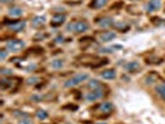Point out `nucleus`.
I'll return each mask as SVG.
<instances>
[{
    "label": "nucleus",
    "mask_w": 165,
    "mask_h": 124,
    "mask_svg": "<svg viewBox=\"0 0 165 124\" xmlns=\"http://www.w3.org/2000/svg\"><path fill=\"white\" fill-rule=\"evenodd\" d=\"M90 78V76H88L87 73H77L73 77H71L68 81L65 82V87H75V86H78L80 83L85 82L86 80H88Z\"/></svg>",
    "instance_id": "obj_1"
},
{
    "label": "nucleus",
    "mask_w": 165,
    "mask_h": 124,
    "mask_svg": "<svg viewBox=\"0 0 165 124\" xmlns=\"http://www.w3.org/2000/svg\"><path fill=\"white\" fill-rule=\"evenodd\" d=\"M5 47L10 52H16V51H20L25 47V42L21 40H9L5 44Z\"/></svg>",
    "instance_id": "obj_2"
},
{
    "label": "nucleus",
    "mask_w": 165,
    "mask_h": 124,
    "mask_svg": "<svg viewBox=\"0 0 165 124\" xmlns=\"http://www.w3.org/2000/svg\"><path fill=\"white\" fill-rule=\"evenodd\" d=\"M88 24L85 21H77V22H72L67 25V30L68 31H75V32H85L88 30Z\"/></svg>",
    "instance_id": "obj_3"
},
{
    "label": "nucleus",
    "mask_w": 165,
    "mask_h": 124,
    "mask_svg": "<svg viewBox=\"0 0 165 124\" xmlns=\"http://www.w3.org/2000/svg\"><path fill=\"white\" fill-rule=\"evenodd\" d=\"M104 97V92L102 89H92L91 92H88L86 96H85V99L87 102H94V101H98L101 98Z\"/></svg>",
    "instance_id": "obj_4"
},
{
    "label": "nucleus",
    "mask_w": 165,
    "mask_h": 124,
    "mask_svg": "<svg viewBox=\"0 0 165 124\" xmlns=\"http://www.w3.org/2000/svg\"><path fill=\"white\" fill-rule=\"evenodd\" d=\"M116 34L112 31H106V32H102V34L99 35V40L102 41V42H109L112 40H114L116 38Z\"/></svg>",
    "instance_id": "obj_5"
},
{
    "label": "nucleus",
    "mask_w": 165,
    "mask_h": 124,
    "mask_svg": "<svg viewBox=\"0 0 165 124\" xmlns=\"http://www.w3.org/2000/svg\"><path fill=\"white\" fill-rule=\"evenodd\" d=\"M160 6H161L160 0H150V1L147 4V6H145V9H147L148 11H154V10L160 9Z\"/></svg>",
    "instance_id": "obj_6"
},
{
    "label": "nucleus",
    "mask_w": 165,
    "mask_h": 124,
    "mask_svg": "<svg viewBox=\"0 0 165 124\" xmlns=\"http://www.w3.org/2000/svg\"><path fill=\"white\" fill-rule=\"evenodd\" d=\"M99 110L103 114H111V112L113 110V104L111 102H103L99 106Z\"/></svg>",
    "instance_id": "obj_7"
},
{
    "label": "nucleus",
    "mask_w": 165,
    "mask_h": 124,
    "mask_svg": "<svg viewBox=\"0 0 165 124\" xmlns=\"http://www.w3.org/2000/svg\"><path fill=\"white\" fill-rule=\"evenodd\" d=\"M25 26H26V22L25 21H14L11 25H9V29L15 31V32H19V31H21Z\"/></svg>",
    "instance_id": "obj_8"
},
{
    "label": "nucleus",
    "mask_w": 165,
    "mask_h": 124,
    "mask_svg": "<svg viewBox=\"0 0 165 124\" xmlns=\"http://www.w3.org/2000/svg\"><path fill=\"white\" fill-rule=\"evenodd\" d=\"M97 24L99 25V28L107 29V28H109V26L113 25V20H112L111 17H107V16H106V17H101Z\"/></svg>",
    "instance_id": "obj_9"
},
{
    "label": "nucleus",
    "mask_w": 165,
    "mask_h": 124,
    "mask_svg": "<svg viewBox=\"0 0 165 124\" xmlns=\"http://www.w3.org/2000/svg\"><path fill=\"white\" fill-rule=\"evenodd\" d=\"M66 20V16L63 15V14H56L54 17H52V20H51V24L52 26H59L61 24H63Z\"/></svg>",
    "instance_id": "obj_10"
},
{
    "label": "nucleus",
    "mask_w": 165,
    "mask_h": 124,
    "mask_svg": "<svg viewBox=\"0 0 165 124\" xmlns=\"http://www.w3.org/2000/svg\"><path fill=\"white\" fill-rule=\"evenodd\" d=\"M125 70L128 71V72H132V73H134L137 72V71L140 70V65H139V62H135V61H133V62H129V63H127V66H125Z\"/></svg>",
    "instance_id": "obj_11"
},
{
    "label": "nucleus",
    "mask_w": 165,
    "mask_h": 124,
    "mask_svg": "<svg viewBox=\"0 0 165 124\" xmlns=\"http://www.w3.org/2000/svg\"><path fill=\"white\" fill-rule=\"evenodd\" d=\"M101 76H102V78H104V80H114L117 73H116V71L111 68V70H104L103 72L101 73Z\"/></svg>",
    "instance_id": "obj_12"
},
{
    "label": "nucleus",
    "mask_w": 165,
    "mask_h": 124,
    "mask_svg": "<svg viewBox=\"0 0 165 124\" xmlns=\"http://www.w3.org/2000/svg\"><path fill=\"white\" fill-rule=\"evenodd\" d=\"M107 3H108V0H92L90 6L92 9H102L107 5Z\"/></svg>",
    "instance_id": "obj_13"
},
{
    "label": "nucleus",
    "mask_w": 165,
    "mask_h": 124,
    "mask_svg": "<svg viewBox=\"0 0 165 124\" xmlns=\"http://www.w3.org/2000/svg\"><path fill=\"white\" fill-rule=\"evenodd\" d=\"M8 14L10 17H20L22 15V10L20 8H17V6H14V8H10Z\"/></svg>",
    "instance_id": "obj_14"
},
{
    "label": "nucleus",
    "mask_w": 165,
    "mask_h": 124,
    "mask_svg": "<svg viewBox=\"0 0 165 124\" xmlns=\"http://www.w3.org/2000/svg\"><path fill=\"white\" fill-rule=\"evenodd\" d=\"M46 22V17L45 16H36L34 17L33 20V26L34 28H41V26H43Z\"/></svg>",
    "instance_id": "obj_15"
},
{
    "label": "nucleus",
    "mask_w": 165,
    "mask_h": 124,
    "mask_svg": "<svg viewBox=\"0 0 165 124\" xmlns=\"http://www.w3.org/2000/svg\"><path fill=\"white\" fill-rule=\"evenodd\" d=\"M12 84H14V82L10 81V78H3V80L0 81L1 89H10L12 87Z\"/></svg>",
    "instance_id": "obj_16"
},
{
    "label": "nucleus",
    "mask_w": 165,
    "mask_h": 124,
    "mask_svg": "<svg viewBox=\"0 0 165 124\" xmlns=\"http://www.w3.org/2000/svg\"><path fill=\"white\" fill-rule=\"evenodd\" d=\"M87 86H88V88H91V89H99V88L103 87L97 80H91L90 82H88Z\"/></svg>",
    "instance_id": "obj_17"
},
{
    "label": "nucleus",
    "mask_w": 165,
    "mask_h": 124,
    "mask_svg": "<svg viewBox=\"0 0 165 124\" xmlns=\"http://www.w3.org/2000/svg\"><path fill=\"white\" fill-rule=\"evenodd\" d=\"M51 67L52 68H55V70H60V68H62L63 67V61L62 60H60V58H57V60H54V61H51Z\"/></svg>",
    "instance_id": "obj_18"
},
{
    "label": "nucleus",
    "mask_w": 165,
    "mask_h": 124,
    "mask_svg": "<svg viewBox=\"0 0 165 124\" xmlns=\"http://www.w3.org/2000/svg\"><path fill=\"white\" fill-rule=\"evenodd\" d=\"M158 78H159V77H158L155 73H150L149 76L145 77V83H147V84H151V83L156 82V81H158Z\"/></svg>",
    "instance_id": "obj_19"
},
{
    "label": "nucleus",
    "mask_w": 165,
    "mask_h": 124,
    "mask_svg": "<svg viewBox=\"0 0 165 124\" xmlns=\"http://www.w3.org/2000/svg\"><path fill=\"white\" fill-rule=\"evenodd\" d=\"M19 124H34V123H33V119H31L30 117L26 114V115L19 118Z\"/></svg>",
    "instance_id": "obj_20"
},
{
    "label": "nucleus",
    "mask_w": 165,
    "mask_h": 124,
    "mask_svg": "<svg viewBox=\"0 0 165 124\" xmlns=\"http://www.w3.org/2000/svg\"><path fill=\"white\" fill-rule=\"evenodd\" d=\"M155 91H156V93L160 96V98L165 101V86L164 84H161V86H156Z\"/></svg>",
    "instance_id": "obj_21"
},
{
    "label": "nucleus",
    "mask_w": 165,
    "mask_h": 124,
    "mask_svg": "<svg viewBox=\"0 0 165 124\" xmlns=\"http://www.w3.org/2000/svg\"><path fill=\"white\" fill-rule=\"evenodd\" d=\"M47 112H45V110H42V109H40V110H37L36 112V117L39 118L40 120H43V119H46L47 118Z\"/></svg>",
    "instance_id": "obj_22"
},
{
    "label": "nucleus",
    "mask_w": 165,
    "mask_h": 124,
    "mask_svg": "<svg viewBox=\"0 0 165 124\" xmlns=\"http://www.w3.org/2000/svg\"><path fill=\"white\" fill-rule=\"evenodd\" d=\"M37 82H40V78L39 77H30L28 80V83L29 84H36Z\"/></svg>",
    "instance_id": "obj_23"
},
{
    "label": "nucleus",
    "mask_w": 165,
    "mask_h": 124,
    "mask_svg": "<svg viewBox=\"0 0 165 124\" xmlns=\"http://www.w3.org/2000/svg\"><path fill=\"white\" fill-rule=\"evenodd\" d=\"M12 71L11 70H6V68H1V75H11Z\"/></svg>",
    "instance_id": "obj_24"
},
{
    "label": "nucleus",
    "mask_w": 165,
    "mask_h": 124,
    "mask_svg": "<svg viewBox=\"0 0 165 124\" xmlns=\"http://www.w3.org/2000/svg\"><path fill=\"white\" fill-rule=\"evenodd\" d=\"M116 26H117L118 29H122V30H124V29H127V28H128V26H127L125 24H117Z\"/></svg>",
    "instance_id": "obj_25"
},
{
    "label": "nucleus",
    "mask_w": 165,
    "mask_h": 124,
    "mask_svg": "<svg viewBox=\"0 0 165 124\" xmlns=\"http://www.w3.org/2000/svg\"><path fill=\"white\" fill-rule=\"evenodd\" d=\"M31 99H33V101H41L42 97L41 96H33V97H31Z\"/></svg>",
    "instance_id": "obj_26"
},
{
    "label": "nucleus",
    "mask_w": 165,
    "mask_h": 124,
    "mask_svg": "<svg viewBox=\"0 0 165 124\" xmlns=\"http://www.w3.org/2000/svg\"><path fill=\"white\" fill-rule=\"evenodd\" d=\"M6 57V51H0V58H1V60H4V58Z\"/></svg>",
    "instance_id": "obj_27"
},
{
    "label": "nucleus",
    "mask_w": 165,
    "mask_h": 124,
    "mask_svg": "<svg viewBox=\"0 0 165 124\" xmlns=\"http://www.w3.org/2000/svg\"><path fill=\"white\" fill-rule=\"evenodd\" d=\"M65 108H68V109H72V110H76V109H77V106H66Z\"/></svg>",
    "instance_id": "obj_28"
},
{
    "label": "nucleus",
    "mask_w": 165,
    "mask_h": 124,
    "mask_svg": "<svg viewBox=\"0 0 165 124\" xmlns=\"http://www.w3.org/2000/svg\"><path fill=\"white\" fill-rule=\"evenodd\" d=\"M43 37H45V35H40V34L35 36V38H43Z\"/></svg>",
    "instance_id": "obj_29"
},
{
    "label": "nucleus",
    "mask_w": 165,
    "mask_h": 124,
    "mask_svg": "<svg viewBox=\"0 0 165 124\" xmlns=\"http://www.w3.org/2000/svg\"><path fill=\"white\" fill-rule=\"evenodd\" d=\"M6 1H11V0H1V3H3V4H6Z\"/></svg>",
    "instance_id": "obj_30"
},
{
    "label": "nucleus",
    "mask_w": 165,
    "mask_h": 124,
    "mask_svg": "<svg viewBox=\"0 0 165 124\" xmlns=\"http://www.w3.org/2000/svg\"><path fill=\"white\" fill-rule=\"evenodd\" d=\"M97 124H106V123H97Z\"/></svg>",
    "instance_id": "obj_31"
},
{
    "label": "nucleus",
    "mask_w": 165,
    "mask_h": 124,
    "mask_svg": "<svg viewBox=\"0 0 165 124\" xmlns=\"http://www.w3.org/2000/svg\"><path fill=\"white\" fill-rule=\"evenodd\" d=\"M66 124H72V123H66Z\"/></svg>",
    "instance_id": "obj_32"
},
{
    "label": "nucleus",
    "mask_w": 165,
    "mask_h": 124,
    "mask_svg": "<svg viewBox=\"0 0 165 124\" xmlns=\"http://www.w3.org/2000/svg\"><path fill=\"white\" fill-rule=\"evenodd\" d=\"M164 86H165V83H164Z\"/></svg>",
    "instance_id": "obj_33"
}]
</instances>
